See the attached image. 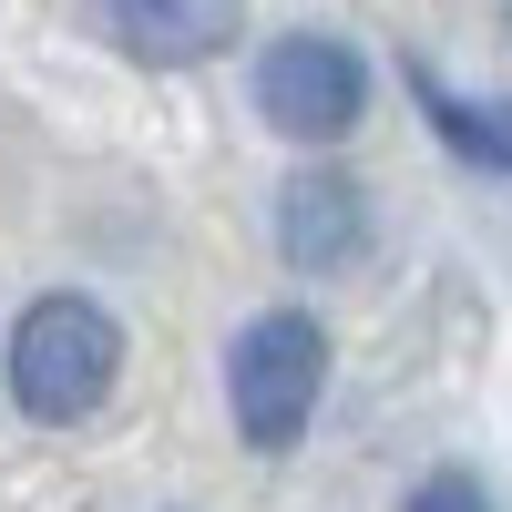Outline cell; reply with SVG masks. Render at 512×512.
Returning <instances> with one entry per match:
<instances>
[{"instance_id":"4","label":"cell","mask_w":512,"mask_h":512,"mask_svg":"<svg viewBox=\"0 0 512 512\" xmlns=\"http://www.w3.org/2000/svg\"><path fill=\"white\" fill-rule=\"evenodd\" d=\"M103 21L134 62H205L236 41L246 0H103Z\"/></svg>"},{"instance_id":"6","label":"cell","mask_w":512,"mask_h":512,"mask_svg":"<svg viewBox=\"0 0 512 512\" xmlns=\"http://www.w3.org/2000/svg\"><path fill=\"white\" fill-rule=\"evenodd\" d=\"M410 93L431 103V123H441V134H451L461 154H472V164H492V175H512V113H502V103H461V93H441V82L420 72V62H410Z\"/></svg>"},{"instance_id":"3","label":"cell","mask_w":512,"mask_h":512,"mask_svg":"<svg viewBox=\"0 0 512 512\" xmlns=\"http://www.w3.org/2000/svg\"><path fill=\"white\" fill-rule=\"evenodd\" d=\"M256 103H267L277 134H297V144H338V134L359 123V103H369V72H359L349 41L297 31V41H277V52L256 62Z\"/></svg>"},{"instance_id":"5","label":"cell","mask_w":512,"mask_h":512,"mask_svg":"<svg viewBox=\"0 0 512 512\" xmlns=\"http://www.w3.org/2000/svg\"><path fill=\"white\" fill-rule=\"evenodd\" d=\"M277 226H287V256H308V267H338V256L359 246V195H349V175H297Z\"/></svg>"},{"instance_id":"7","label":"cell","mask_w":512,"mask_h":512,"mask_svg":"<svg viewBox=\"0 0 512 512\" xmlns=\"http://www.w3.org/2000/svg\"><path fill=\"white\" fill-rule=\"evenodd\" d=\"M410 512H492V492H482L472 472H431V482L410 492Z\"/></svg>"},{"instance_id":"1","label":"cell","mask_w":512,"mask_h":512,"mask_svg":"<svg viewBox=\"0 0 512 512\" xmlns=\"http://www.w3.org/2000/svg\"><path fill=\"white\" fill-rule=\"evenodd\" d=\"M113 369H123V338H113V318L93 308V297H41V308L11 328V400L31 420L103 410Z\"/></svg>"},{"instance_id":"2","label":"cell","mask_w":512,"mask_h":512,"mask_svg":"<svg viewBox=\"0 0 512 512\" xmlns=\"http://www.w3.org/2000/svg\"><path fill=\"white\" fill-rule=\"evenodd\" d=\"M226 390H236V431L256 451H287L297 431H308L318 390H328V338H318V318H256L236 338Z\"/></svg>"}]
</instances>
